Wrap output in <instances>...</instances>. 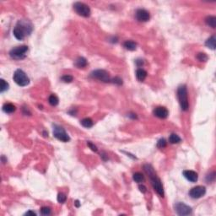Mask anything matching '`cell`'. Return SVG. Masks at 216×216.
<instances>
[{"label": "cell", "instance_id": "6da1fadb", "mask_svg": "<svg viewBox=\"0 0 216 216\" xmlns=\"http://www.w3.org/2000/svg\"><path fill=\"white\" fill-rule=\"evenodd\" d=\"M144 169L145 170V172L147 173V175L149 176V177L150 179L151 184L153 186V188L155 189V191H156V193L160 195V197H164L165 193H164V188H163V185L162 182L160 181V179L157 177L156 173L155 172V170L153 169V167L150 165H144Z\"/></svg>", "mask_w": 216, "mask_h": 216}, {"label": "cell", "instance_id": "7a4b0ae2", "mask_svg": "<svg viewBox=\"0 0 216 216\" xmlns=\"http://www.w3.org/2000/svg\"><path fill=\"white\" fill-rule=\"evenodd\" d=\"M32 31L31 24L26 20H19L14 28L13 33L16 39L19 41L23 40L27 35H30Z\"/></svg>", "mask_w": 216, "mask_h": 216}, {"label": "cell", "instance_id": "3957f363", "mask_svg": "<svg viewBox=\"0 0 216 216\" xmlns=\"http://www.w3.org/2000/svg\"><path fill=\"white\" fill-rule=\"evenodd\" d=\"M177 97H178L179 103L182 111H188L189 108V102H188V90L186 85L179 86L177 90Z\"/></svg>", "mask_w": 216, "mask_h": 216}, {"label": "cell", "instance_id": "277c9868", "mask_svg": "<svg viewBox=\"0 0 216 216\" xmlns=\"http://www.w3.org/2000/svg\"><path fill=\"white\" fill-rule=\"evenodd\" d=\"M14 81L19 86H26L30 84V79L26 75V74L21 70V69H17L13 76Z\"/></svg>", "mask_w": 216, "mask_h": 216}, {"label": "cell", "instance_id": "5b68a950", "mask_svg": "<svg viewBox=\"0 0 216 216\" xmlns=\"http://www.w3.org/2000/svg\"><path fill=\"white\" fill-rule=\"evenodd\" d=\"M27 51H28L27 46H19V47H14L13 49H11V51L10 52V55L12 58L19 60V59L26 57Z\"/></svg>", "mask_w": 216, "mask_h": 216}, {"label": "cell", "instance_id": "8992f818", "mask_svg": "<svg viewBox=\"0 0 216 216\" xmlns=\"http://www.w3.org/2000/svg\"><path fill=\"white\" fill-rule=\"evenodd\" d=\"M74 9L75 10V12L80 16L83 17H89L90 15V7L85 4L84 3L81 2H77L74 4Z\"/></svg>", "mask_w": 216, "mask_h": 216}, {"label": "cell", "instance_id": "52a82bcc", "mask_svg": "<svg viewBox=\"0 0 216 216\" xmlns=\"http://www.w3.org/2000/svg\"><path fill=\"white\" fill-rule=\"evenodd\" d=\"M53 136L57 139L58 140L62 141V142H68L70 140L69 136L68 135V133L66 132L63 128L57 126V125H54L53 127Z\"/></svg>", "mask_w": 216, "mask_h": 216}, {"label": "cell", "instance_id": "ba28073f", "mask_svg": "<svg viewBox=\"0 0 216 216\" xmlns=\"http://www.w3.org/2000/svg\"><path fill=\"white\" fill-rule=\"evenodd\" d=\"M90 76L94 79H96L98 80H101L102 82H111V79H110V75L108 74V72H106V70H103V69H98V70H95L93 71L91 74H90Z\"/></svg>", "mask_w": 216, "mask_h": 216}, {"label": "cell", "instance_id": "9c48e42d", "mask_svg": "<svg viewBox=\"0 0 216 216\" xmlns=\"http://www.w3.org/2000/svg\"><path fill=\"white\" fill-rule=\"evenodd\" d=\"M175 210L178 215H189L192 214V208L186 205L183 203H177L175 205Z\"/></svg>", "mask_w": 216, "mask_h": 216}, {"label": "cell", "instance_id": "30bf717a", "mask_svg": "<svg viewBox=\"0 0 216 216\" xmlns=\"http://www.w3.org/2000/svg\"><path fill=\"white\" fill-rule=\"evenodd\" d=\"M206 193V188L204 186H197L193 188L190 192H189V195L190 197L193 198H200L203 196H204V194Z\"/></svg>", "mask_w": 216, "mask_h": 216}, {"label": "cell", "instance_id": "8fae6325", "mask_svg": "<svg viewBox=\"0 0 216 216\" xmlns=\"http://www.w3.org/2000/svg\"><path fill=\"white\" fill-rule=\"evenodd\" d=\"M135 16H136V19H138L139 21H140V22H146L150 18V13L147 10H144V9H139V10H137L136 14H135Z\"/></svg>", "mask_w": 216, "mask_h": 216}, {"label": "cell", "instance_id": "7c38bea8", "mask_svg": "<svg viewBox=\"0 0 216 216\" xmlns=\"http://www.w3.org/2000/svg\"><path fill=\"white\" fill-rule=\"evenodd\" d=\"M154 115L159 118H161V119H165L168 117L169 115V112L168 110L164 107V106H158L156 108H155L154 110Z\"/></svg>", "mask_w": 216, "mask_h": 216}, {"label": "cell", "instance_id": "4fadbf2b", "mask_svg": "<svg viewBox=\"0 0 216 216\" xmlns=\"http://www.w3.org/2000/svg\"><path fill=\"white\" fill-rule=\"evenodd\" d=\"M183 176L185 177V178L188 181H191V182H196L198 178L197 172H195L194 170H184L183 171Z\"/></svg>", "mask_w": 216, "mask_h": 216}, {"label": "cell", "instance_id": "5bb4252c", "mask_svg": "<svg viewBox=\"0 0 216 216\" xmlns=\"http://www.w3.org/2000/svg\"><path fill=\"white\" fill-rule=\"evenodd\" d=\"M15 106H14L12 103H5L3 106V111L5 113H13L15 111Z\"/></svg>", "mask_w": 216, "mask_h": 216}, {"label": "cell", "instance_id": "9a60e30c", "mask_svg": "<svg viewBox=\"0 0 216 216\" xmlns=\"http://www.w3.org/2000/svg\"><path fill=\"white\" fill-rule=\"evenodd\" d=\"M136 77L139 81H144L147 77V72L143 68H139L136 71Z\"/></svg>", "mask_w": 216, "mask_h": 216}, {"label": "cell", "instance_id": "2e32d148", "mask_svg": "<svg viewBox=\"0 0 216 216\" xmlns=\"http://www.w3.org/2000/svg\"><path fill=\"white\" fill-rule=\"evenodd\" d=\"M87 60L85 59V57H79V58H77L75 61V66L78 67L79 68H85L87 66Z\"/></svg>", "mask_w": 216, "mask_h": 216}, {"label": "cell", "instance_id": "e0dca14e", "mask_svg": "<svg viewBox=\"0 0 216 216\" xmlns=\"http://www.w3.org/2000/svg\"><path fill=\"white\" fill-rule=\"evenodd\" d=\"M206 47L208 48L215 50V36H212L210 38H208L205 42Z\"/></svg>", "mask_w": 216, "mask_h": 216}, {"label": "cell", "instance_id": "ac0fdd59", "mask_svg": "<svg viewBox=\"0 0 216 216\" xmlns=\"http://www.w3.org/2000/svg\"><path fill=\"white\" fill-rule=\"evenodd\" d=\"M124 47L127 49V50H129V51H134L137 47V44L132 41H126L123 44Z\"/></svg>", "mask_w": 216, "mask_h": 216}, {"label": "cell", "instance_id": "d6986e66", "mask_svg": "<svg viewBox=\"0 0 216 216\" xmlns=\"http://www.w3.org/2000/svg\"><path fill=\"white\" fill-rule=\"evenodd\" d=\"M205 22L208 26H210L212 28H215L216 18L215 16H208L205 19Z\"/></svg>", "mask_w": 216, "mask_h": 216}, {"label": "cell", "instance_id": "ffe728a7", "mask_svg": "<svg viewBox=\"0 0 216 216\" xmlns=\"http://www.w3.org/2000/svg\"><path fill=\"white\" fill-rule=\"evenodd\" d=\"M80 123L82 124V126H83V127H85V128H91V127L93 126V124H94L93 121H92L90 118H89V117H86V118H84L83 120H81Z\"/></svg>", "mask_w": 216, "mask_h": 216}, {"label": "cell", "instance_id": "44dd1931", "mask_svg": "<svg viewBox=\"0 0 216 216\" xmlns=\"http://www.w3.org/2000/svg\"><path fill=\"white\" fill-rule=\"evenodd\" d=\"M48 101H49L50 105L52 106H56L59 103V100H58L57 96L55 95H51L48 98Z\"/></svg>", "mask_w": 216, "mask_h": 216}, {"label": "cell", "instance_id": "7402d4cb", "mask_svg": "<svg viewBox=\"0 0 216 216\" xmlns=\"http://www.w3.org/2000/svg\"><path fill=\"white\" fill-rule=\"evenodd\" d=\"M169 142L170 144H178L181 142V138L179 137L177 134H176V133H172V134H170V136L169 138Z\"/></svg>", "mask_w": 216, "mask_h": 216}, {"label": "cell", "instance_id": "603a6c76", "mask_svg": "<svg viewBox=\"0 0 216 216\" xmlns=\"http://www.w3.org/2000/svg\"><path fill=\"white\" fill-rule=\"evenodd\" d=\"M132 178H133V181L138 182V183H140L142 182L144 180V175L140 173V172H136L133 174L132 176Z\"/></svg>", "mask_w": 216, "mask_h": 216}, {"label": "cell", "instance_id": "cb8c5ba5", "mask_svg": "<svg viewBox=\"0 0 216 216\" xmlns=\"http://www.w3.org/2000/svg\"><path fill=\"white\" fill-rule=\"evenodd\" d=\"M8 89H9V84L4 79H1L0 80V91L4 92Z\"/></svg>", "mask_w": 216, "mask_h": 216}, {"label": "cell", "instance_id": "d4e9b609", "mask_svg": "<svg viewBox=\"0 0 216 216\" xmlns=\"http://www.w3.org/2000/svg\"><path fill=\"white\" fill-rule=\"evenodd\" d=\"M66 199H67V197H66V195L64 193H58V195H57V201H58V203L63 204V203H65Z\"/></svg>", "mask_w": 216, "mask_h": 216}, {"label": "cell", "instance_id": "484cf974", "mask_svg": "<svg viewBox=\"0 0 216 216\" xmlns=\"http://www.w3.org/2000/svg\"><path fill=\"white\" fill-rule=\"evenodd\" d=\"M197 58L200 61V62H206L208 60V56H207L205 53H203V52H200L197 55Z\"/></svg>", "mask_w": 216, "mask_h": 216}, {"label": "cell", "instance_id": "4316f807", "mask_svg": "<svg viewBox=\"0 0 216 216\" xmlns=\"http://www.w3.org/2000/svg\"><path fill=\"white\" fill-rule=\"evenodd\" d=\"M41 214L42 215H49L51 214V208L48 207H43L41 208Z\"/></svg>", "mask_w": 216, "mask_h": 216}, {"label": "cell", "instance_id": "83f0119b", "mask_svg": "<svg viewBox=\"0 0 216 216\" xmlns=\"http://www.w3.org/2000/svg\"><path fill=\"white\" fill-rule=\"evenodd\" d=\"M73 79H74L73 76L68 75H63V77H62V80H63V82H65V83H70V82H72V81H73Z\"/></svg>", "mask_w": 216, "mask_h": 216}, {"label": "cell", "instance_id": "f1b7e54d", "mask_svg": "<svg viewBox=\"0 0 216 216\" xmlns=\"http://www.w3.org/2000/svg\"><path fill=\"white\" fill-rule=\"evenodd\" d=\"M166 146V141L164 139H160V140L158 141L157 143V147L160 149H163Z\"/></svg>", "mask_w": 216, "mask_h": 216}, {"label": "cell", "instance_id": "f546056e", "mask_svg": "<svg viewBox=\"0 0 216 216\" xmlns=\"http://www.w3.org/2000/svg\"><path fill=\"white\" fill-rule=\"evenodd\" d=\"M111 82H112L114 84H117V85H121L122 84V80L120 78H118V77H116V78L112 79L111 80Z\"/></svg>", "mask_w": 216, "mask_h": 216}, {"label": "cell", "instance_id": "4dcf8cb0", "mask_svg": "<svg viewBox=\"0 0 216 216\" xmlns=\"http://www.w3.org/2000/svg\"><path fill=\"white\" fill-rule=\"evenodd\" d=\"M88 146L93 151H95V152H96L97 151V148H96V146L95 145V144H93L92 143H90V142H88Z\"/></svg>", "mask_w": 216, "mask_h": 216}, {"label": "cell", "instance_id": "1f68e13d", "mask_svg": "<svg viewBox=\"0 0 216 216\" xmlns=\"http://www.w3.org/2000/svg\"><path fill=\"white\" fill-rule=\"evenodd\" d=\"M139 190H140L142 193H145V192L147 191V190H146V188H145L144 185H139Z\"/></svg>", "mask_w": 216, "mask_h": 216}, {"label": "cell", "instance_id": "d6a6232c", "mask_svg": "<svg viewBox=\"0 0 216 216\" xmlns=\"http://www.w3.org/2000/svg\"><path fill=\"white\" fill-rule=\"evenodd\" d=\"M26 215H37V214L34 212V211H28V212H26V214H25Z\"/></svg>", "mask_w": 216, "mask_h": 216}, {"label": "cell", "instance_id": "836d02e7", "mask_svg": "<svg viewBox=\"0 0 216 216\" xmlns=\"http://www.w3.org/2000/svg\"><path fill=\"white\" fill-rule=\"evenodd\" d=\"M79 202L78 200H77V201H76V202H75V205L77 207H79Z\"/></svg>", "mask_w": 216, "mask_h": 216}]
</instances>
